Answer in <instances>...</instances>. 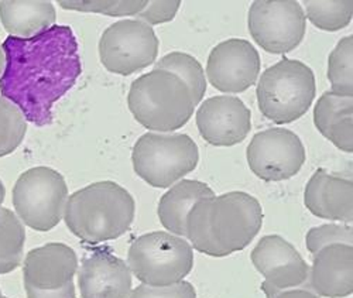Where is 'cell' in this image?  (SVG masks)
I'll return each mask as SVG.
<instances>
[{
	"label": "cell",
	"mask_w": 353,
	"mask_h": 298,
	"mask_svg": "<svg viewBox=\"0 0 353 298\" xmlns=\"http://www.w3.org/2000/svg\"><path fill=\"white\" fill-rule=\"evenodd\" d=\"M128 266L145 286H171L183 281L192 270L194 249L188 241L170 232L145 233L129 248Z\"/></svg>",
	"instance_id": "cell-7"
},
{
	"label": "cell",
	"mask_w": 353,
	"mask_h": 298,
	"mask_svg": "<svg viewBox=\"0 0 353 298\" xmlns=\"http://www.w3.org/2000/svg\"><path fill=\"white\" fill-rule=\"evenodd\" d=\"M307 210L321 218L350 225L353 219V184L350 178L318 168L304 191Z\"/></svg>",
	"instance_id": "cell-17"
},
{
	"label": "cell",
	"mask_w": 353,
	"mask_h": 298,
	"mask_svg": "<svg viewBox=\"0 0 353 298\" xmlns=\"http://www.w3.org/2000/svg\"><path fill=\"white\" fill-rule=\"evenodd\" d=\"M199 161L196 143L184 133H153L139 137L132 152L136 174L154 188H168L194 171Z\"/></svg>",
	"instance_id": "cell-6"
},
{
	"label": "cell",
	"mask_w": 353,
	"mask_h": 298,
	"mask_svg": "<svg viewBox=\"0 0 353 298\" xmlns=\"http://www.w3.org/2000/svg\"><path fill=\"white\" fill-rule=\"evenodd\" d=\"M260 72V55L253 44L230 39L215 46L208 57L210 83L225 94H241L249 89Z\"/></svg>",
	"instance_id": "cell-14"
},
{
	"label": "cell",
	"mask_w": 353,
	"mask_h": 298,
	"mask_svg": "<svg viewBox=\"0 0 353 298\" xmlns=\"http://www.w3.org/2000/svg\"><path fill=\"white\" fill-rule=\"evenodd\" d=\"M248 163L263 181H285L297 175L305 163L301 139L288 129L272 128L259 132L248 146Z\"/></svg>",
	"instance_id": "cell-12"
},
{
	"label": "cell",
	"mask_w": 353,
	"mask_h": 298,
	"mask_svg": "<svg viewBox=\"0 0 353 298\" xmlns=\"http://www.w3.org/2000/svg\"><path fill=\"white\" fill-rule=\"evenodd\" d=\"M27 132V121L20 109L0 97V157L12 155L21 144Z\"/></svg>",
	"instance_id": "cell-26"
},
{
	"label": "cell",
	"mask_w": 353,
	"mask_h": 298,
	"mask_svg": "<svg viewBox=\"0 0 353 298\" xmlns=\"http://www.w3.org/2000/svg\"><path fill=\"white\" fill-rule=\"evenodd\" d=\"M55 20L51 2H0V21L10 37L32 39L51 28Z\"/></svg>",
	"instance_id": "cell-21"
},
{
	"label": "cell",
	"mask_w": 353,
	"mask_h": 298,
	"mask_svg": "<svg viewBox=\"0 0 353 298\" xmlns=\"http://www.w3.org/2000/svg\"><path fill=\"white\" fill-rule=\"evenodd\" d=\"M250 259L264 277L261 291L266 298L291 288H305L308 284L310 266L297 249L279 235L261 237Z\"/></svg>",
	"instance_id": "cell-13"
},
{
	"label": "cell",
	"mask_w": 353,
	"mask_h": 298,
	"mask_svg": "<svg viewBox=\"0 0 353 298\" xmlns=\"http://www.w3.org/2000/svg\"><path fill=\"white\" fill-rule=\"evenodd\" d=\"M3 298H8V297H3Z\"/></svg>",
	"instance_id": "cell-35"
},
{
	"label": "cell",
	"mask_w": 353,
	"mask_h": 298,
	"mask_svg": "<svg viewBox=\"0 0 353 298\" xmlns=\"http://www.w3.org/2000/svg\"><path fill=\"white\" fill-rule=\"evenodd\" d=\"M352 242L353 229L350 225L327 223L311 228L305 235V245L312 256L330 245H352Z\"/></svg>",
	"instance_id": "cell-28"
},
{
	"label": "cell",
	"mask_w": 353,
	"mask_h": 298,
	"mask_svg": "<svg viewBox=\"0 0 353 298\" xmlns=\"http://www.w3.org/2000/svg\"><path fill=\"white\" fill-rule=\"evenodd\" d=\"M310 287L318 297L343 298L353 291L352 245H330L314 255Z\"/></svg>",
	"instance_id": "cell-18"
},
{
	"label": "cell",
	"mask_w": 353,
	"mask_h": 298,
	"mask_svg": "<svg viewBox=\"0 0 353 298\" xmlns=\"http://www.w3.org/2000/svg\"><path fill=\"white\" fill-rule=\"evenodd\" d=\"M315 91L312 70L299 59L283 58L261 74L256 95L261 115L277 125H285L308 112Z\"/></svg>",
	"instance_id": "cell-5"
},
{
	"label": "cell",
	"mask_w": 353,
	"mask_h": 298,
	"mask_svg": "<svg viewBox=\"0 0 353 298\" xmlns=\"http://www.w3.org/2000/svg\"><path fill=\"white\" fill-rule=\"evenodd\" d=\"M5 68L0 94L36 126L52 123V106L82 72L75 34L68 26H52L32 39L8 37L2 46Z\"/></svg>",
	"instance_id": "cell-1"
},
{
	"label": "cell",
	"mask_w": 353,
	"mask_h": 298,
	"mask_svg": "<svg viewBox=\"0 0 353 298\" xmlns=\"http://www.w3.org/2000/svg\"><path fill=\"white\" fill-rule=\"evenodd\" d=\"M65 10H77L85 13H101L112 17L137 16L145 6L144 0H70L58 2Z\"/></svg>",
	"instance_id": "cell-27"
},
{
	"label": "cell",
	"mask_w": 353,
	"mask_h": 298,
	"mask_svg": "<svg viewBox=\"0 0 353 298\" xmlns=\"http://www.w3.org/2000/svg\"><path fill=\"white\" fill-rule=\"evenodd\" d=\"M305 24L303 6L296 0H259L249 9L250 36L272 54L296 50L304 39Z\"/></svg>",
	"instance_id": "cell-11"
},
{
	"label": "cell",
	"mask_w": 353,
	"mask_h": 298,
	"mask_svg": "<svg viewBox=\"0 0 353 298\" xmlns=\"http://www.w3.org/2000/svg\"><path fill=\"white\" fill-rule=\"evenodd\" d=\"M159 39L152 26L125 19L109 26L99 40L102 66L112 74L132 75L156 63Z\"/></svg>",
	"instance_id": "cell-9"
},
{
	"label": "cell",
	"mask_w": 353,
	"mask_h": 298,
	"mask_svg": "<svg viewBox=\"0 0 353 298\" xmlns=\"http://www.w3.org/2000/svg\"><path fill=\"white\" fill-rule=\"evenodd\" d=\"M260 202L250 194L232 191L198 201L185 222V237L192 249L225 257L246 249L263 225Z\"/></svg>",
	"instance_id": "cell-2"
},
{
	"label": "cell",
	"mask_w": 353,
	"mask_h": 298,
	"mask_svg": "<svg viewBox=\"0 0 353 298\" xmlns=\"http://www.w3.org/2000/svg\"><path fill=\"white\" fill-rule=\"evenodd\" d=\"M26 230L19 217L0 208V275L14 272L23 261Z\"/></svg>",
	"instance_id": "cell-22"
},
{
	"label": "cell",
	"mask_w": 353,
	"mask_h": 298,
	"mask_svg": "<svg viewBox=\"0 0 353 298\" xmlns=\"http://www.w3.org/2000/svg\"><path fill=\"white\" fill-rule=\"evenodd\" d=\"M0 298H3V295H2V291H0Z\"/></svg>",
	"instance_id": "cell-34"
},
{
	"label": "cell",
	"mask_w": 353,
	"mask_h": 298,
	"mask_svg": "<svg viewBox=\"0 0 353 298\" xmlns=\"http://www.w3.org/2000/svg\"><path fill=\"white\" fill-rule=\"evenodd\" d=\"M67 201L65 178L50 167L24 171L13 187L16 215L24 225L39 232H48L61 222Z\"/></svg>",
	"instance_id": "cell-8"
},
{
	"label": "cell",
	"mask_w": 353,
	"mask_h": 298,
	"mask_svg": "<svg viewBox=\"0 0 353 298\" xmlns=\"http://www.w3.org/2000/svg\"><path fill=\"white\" fill-rule=\"evenodd\" d=\"M128 106L143 128L159 133L181 129L195 110L188 86L172 72L163 70H153L132 82Z\"/></svg>",
	"instance_id": "cell-4"
},
{
	"label": "cell",
	"mask_w": 353,
	"mask_h": 298,
	"mask_svg": "<svg viewBox=\"0 0 353 298\" xmlns=\"http://www.w3.org/2000/svg\"><path fill=\"white\" fill-rule=\"evenodd\" d=\"M352 55H353L352 36L341 39L336 47L330 54L328 79L331 82V91L334 94H338L342 97L353 95Z\"/></svg>",
	"instance_id": "cell-25"
},
{
	"label": "cell",
	"mask_w": 353,
	"mask_h": 298,
	"mask_svg": "<svg viewBox=\"0 0 353 298\" xmlns=\"http://www.w3.org/2000/svg\"><path fill=\"white\" fill-rule=\"evenodd\" d=\"M132 194L113 181L86 186L68 197L64 221L82 242L98 245L123 236L134 221Z\"/></svg>",
	"instance_id": "cell-3"
},
{
	"label": "cell",
	"mask_w": 353,
	"mask_h": 298,
	"mask_svg": "<svg viewBox=\"0 0 353 298\" xmlns=\"http://www.w3.org/2000/svg\"><path fill=\"white\" fill-rule=\"evenodd\" d=\"M78 257L64 244H47L27 253L23 280L27 298H77Z\"/></svg>",
	"instance_id": "cell-10"
},
{
	"label": "cell",
	"mask_w": 353,
	"mask_h": 298,
	"mask_svg": "<svg viewBox=\"0 0 353 298\" xmlns=\"http://www.w3.org/2000/svg\"><path fill=\"white\" fill-rule=\"evenodd\" d=\"M195 119L203 140L218 147L242 143L252 129V113L238 97L221 95L203 101Z\"/></svg>",
	"instance_id": "cell-15"
},
{
	"label": "cell",
	"mask_w": 353,
	"mask_h": 298,
	"mask_svg": "<svg viewBox=\"0 0 353 298\" xmlns=\"http://www.w3.org/2000/svg\"><path fill=\"white\" fill-rule=\"evenodd\" d=\"M5 197H6V188L3 186V183L0 181V208H2V203L5 201Z\"/></svg>",
	"instance_id": "cell-33"
},
{
	"label": "cell",
	"mask_w": 353,
	"mask_h": 298,
	"mask_svg": "<svg viewBox=\"0 0 353 298\" xmlns=\"http://www.w3.org/2000/svg\"><path fill=\"white\" fill-rule=\"evenodd\" d=\"M305 19H308L316 28L325 30V32H338L345 28L353 14V2L352 0H338V2H314V0H305L303 2Z\"/></svg>",
	"instance_id": "cell-24"
},
{
	"label": "cell",
	"mask_w": 353,
	"mask_h": 298,
	"mask_svg": "<svg viewBox=\"0 0 353 298\" xmlns=\"http://www.w3.org/2000/svg\"><path fill=\"white\" fill-rule=\"evenodd\" d=\"M128 298H196L194 286L185 280L164 287L141 284L130 291Z\"/></svg>",
	"instance_id": "cell-29"
},
{
	"label": "cell",
	"mask_w": 353,
	"mask_h": 298,
	"mask_svg": "<svg viewBox=\"0 0 353 298\" xmlns=\"http://www.w3.org/2000/svg\"><path fill=\"white\" fill-rule=\"evenodd\" d=\"M215 192L202 181L181 180L171 186L159 202L160 223L175 236H185V222L192 206Z\"/></svg>",
	"instance_id": "cell-20"
},
{
	"label": "cell",
	"mask_w": 353,
	"mask_h": 298,
	"mask_svg": "<svg viewBox=\"0 0 353 298\" xmlns=\"http://www.w3.org/2000/svg\"><path fill=\"white\" fill-rule=\"evenodd\" d=\"M272 298H319L310 288H291L281 292H277Z\"/></svg>",
	"instance_id": "cell-31"
},
{
	"label": "cell",
	"mask_w": 353,
	"mask_h": 298,
	"mask_svg": "<svg viewBox=\"0 0 353 298\" xmlns=\"http://www.w3.org/2000/svg\"><path fill=\"white\" fill-rule=\"evenodd\" d=\"M78 286L82 298H128L132 272L125 260L110 252L97 250L82 260Z\"/></svg>",
	"instance_id": "cell-16"
},
{
	"label": "cell",
	"mask_w": 353,
	"mask_h": 298,
	"mask_svg": "<svg viewBox=\"0 0 353 298\" xmlns=\"http://www.w3.org/2000/svg\"><path fill=\"white\" fill-rule=\"evenodd\" d=\"M154 70L168 71L179 77L188 86L195 106L207 92V77L196 58L190 54L181 51L170 52L156 63Z\"/></svg>",
	"instance_id": "cell-23"
},
{
	"label": "cell",
	"mask_w": 353,
	"mask_h": 298,
	"mask_svg": "<svg viewBox=\"0 0 353 298\" xmlns=\"http://www.w3.org/2000/svg\"><path fill=\"white\" fill-rule=\"evenodd\" d=\"M181 2L179 0H168V2H147V6L136 16L137 20L149 24H163L171 21L179 12Z\"/></svg>",
	"instance_id": "cell-30"
},
{
	"label": "cell",
	"mask_w": 353,
	"mask_h": 298,
	"mask_svg": "<svg viewBox=\"0 0 353 298\" xmlns=\"http://www.w3.org/2000/svg\"><path fill=\"white\" fill-rule=\"evenodd\" d=\"M3 68H5V54H3L2 46H0V77L3 74Z\"/></svg>",
	"instance_id": "cell-32"
},
{
	"label": "cell",
	"mask_w": 353,
	"mask_h": 298,
	"mask_svg": "<svg viewBox=\"0 0 353 298\" xmlns=\"http://www.w3.org/2000/svg\"><path fill=\"white\" fill-rule=\"evenodd\" d=\"M353 98L327 91L314 108L318 132L345 153L353 152Z\"/></svg>",
	"instance_id": "cell-19"
}]
</instances>
